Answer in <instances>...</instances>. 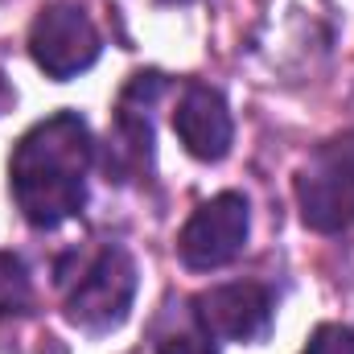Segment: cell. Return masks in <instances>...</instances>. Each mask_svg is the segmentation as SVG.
<instances>
[{"mask_svg":"<svg viewBox=\"0 0 354 354\" xmlns=\"http://www.w3.org/2000/svg\"><path fill=\"white\" fill-rule=\"evenodd\" d=\"M301 223L317 235H338L354 227V132L330 136L297 169Z\"/></svg>","mask_w":354,"mask_h":354,"instance_id":"3","label":"cell"},{"mask_svg":"<svg viewBox=\"0 0 354 354\" xmlns=\"http://www.w3.org/2000/svg\"><path fill=\"white\" fill-rule=\"evenodd\" d=\"M58 284L66 292V322L91 338L120 330L132 313L140 272L124 243H99L91 252H75L58 264Z\"/></svg>","mask_w":354,"mask_h":354,"instance_id":"2","label":"cell"},{"mask_svg":"<svg viewBox=\"0 0 354 354\" xmlns=\"http://www.w3.org/2000/svg\"><path fill=\"white\" fill-rule=\"evenodd\" d=\"M161 4H194V0H161Z\"/></svg>","mask_w":354,"mask_h":354,"instance_id":"13","label":"cell"},{"mask_svg":"<svg viewBox=\"0 0 354 354\" xmlns=\"http://www.w3.org/2000/svg\"><path fill=\"white\" fill-rule=\"evenodd\" d=\"M95 165V136L79 111L37 120L8 157V189L29 227L54 231L87 202V174Z\"/></svg>","mask_w":354,"mask_h":354,"instance_id":"1","label":"cell"},{"mask_svg":"<svg viewBox=\"0 0 354 354\" xmlns=\"http://www.w3.org/2000/svg\"><path fill=\"white\" fill-rule=\"evenodd\" d=\"M12 103H17V95H12V87H8L4 79H0V111H4V107H12Z\"/></svg>","mask_w":354,"mask_h":354,"instance_id":"12","label":"cell"},{"mask_svg":"<svg viewBox=\"0 0 354 354\" xmlns=\"http://www.w3.org/2000/svg\"><path fill=\"white\" fill-rule=\"evenodd\" d=\"M153 351L157 354H218L214 338L206 334V326H202V317L194 309V301H177L157 317Z\"/></svg>","mask_w":354,"mask_h":354,"instance_id":"9","label":"cell"},{"mask_svg":"<svg viewBox=\"0 0 354 354\" xmlns=\"http://www.w3.org/2000/svg\"><path fill=\"white\" fill-rule=\"evenodd\" d=\"M33 309V280L21 256L0 252V317H17Z\"/></svg>","mask_w":354,"mask_h":354,"instance_id":"10","label":"cell"},{"mask_svg":"<svg viewBox=\"0 0 354 354\" xmlns=\"http://www.w3.org/2000/svg\"><path fill=\"white\" fill-rule=\"evenodd\" d=\"M248 235H252V206L243 194L227 189L206 198L185 218L177 235V256L194 272H214V268H227L248 248Z\"/></svg>","mask_w":354,"mask_h":354,"instance_id":"4","label":"cell"},{"mask_svg":"<svg viewBox=\"0 0 354 354\" xmlns=\"http://www.w3.org/2000/svg\"><path fill=\"white\" fill-rule=\"evenodd\" d=\"M165 95V75L161 71H140L132 75L120 99H115V128H111V157L107 169L115 165V174H145L153 165V107Z\"/></svg>","mask_w":354,"mask_h":354,"instance_id":"7","label":"cell"},{"mask_svg":"<svg viewBox=\"0 0 354 354\" xmlns=\"http://www.w3.org/2000/svg\"><path fill=\"white\" fill-rule=\"evenodd\" d=\"M194 309L214 342H260L272 330L276 297L260 280H235V284L198 292Z\"/></svg>","mask_w":354,"mask_h":354,"instance_id":"6","label":"cell"},{"mask_svg":"<svg viewBox=\"0 0 354 354\" xmlns=\"http://www.w3.org/2000/svg\"><path fill=\"white\" fill-rule=\"evenodd\" d=\"M99 50L103 41H99L95 21L71 0L46 4L29 25V58L37 62V71H46L58 83L91 71Z\"/></svg>","mask_w":354,"mask_h":354,"instance_id":"5","label":"cell"},{"mask_svg":"<svg viewBox=\"0 0 354 354\" xmlns=\"http://www.w3.org/2000/svg\"><path fill=\"white\" fill-rule=\"evenodd\" d=\"M301 354H354V330L342 322H326L309 334Z\"/></svg>","mask_w":354,"mask_h":354,"instance_id":"11","label":"cell"},{"mask_svg":"<svg viewBox=\"0 0 354 354\" xmlns=\"http://www.w3.org/2000/svg\"><path fill=\"white\" fill-rule=\"evenodd\" d=\"M174 132L189 157L223 161L235 140V120H231L223 91L206 87V83H189L174 107Z\"/></svg>","mask_w":354,"mask_h":354,"instance_id":"8","label":"cell"}]
</instances>
